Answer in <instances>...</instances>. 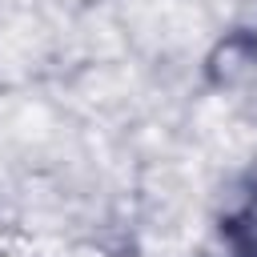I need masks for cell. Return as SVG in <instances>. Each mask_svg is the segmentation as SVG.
I'll list each match as a JSON object with an SVG mask.
<instances>
[{
    "label": "cell",
    "instance_id": "obj_1",
    "mask_svg": "<svg viewBox=\"0 0 257 257\" xmlns=\"http://www.w3.org/2000/svg\"><path fill=\"white\" fill-rule=\"evenodd\" d=\"M257 64V36L253 32H233L217 44V52L209 56L205 72L213 84H233L241 72H249Z\"/></svg>",
    "mask_w": 257,
    "mask_h": 257
},
{
    "label": "cell",
    "instance_id": "obj_2",
    "mask_svg": "<svg viewBox=\"0 0 257 257\" xmlns=\"http://www.w3.org/2000/svg\"><path fill=\"white\" fill-rule=\"evenodd\" d=\"M221 237L233 257H257V193L221 221Z\"/></svg>",
    "mask_w": 257,
    "mask_h": 257
}]
</instances>
